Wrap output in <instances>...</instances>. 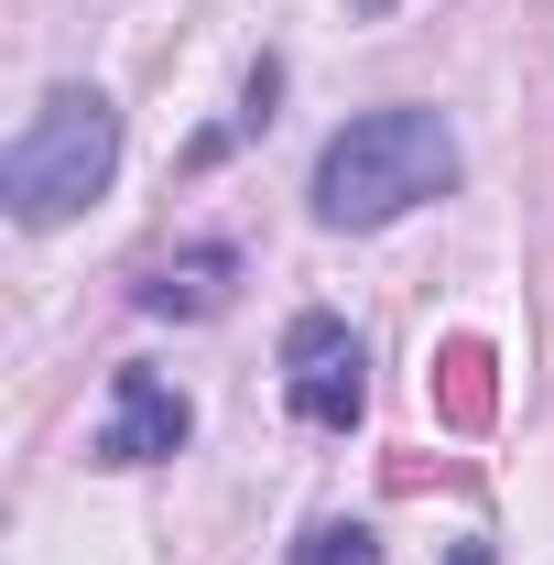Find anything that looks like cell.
<instances>
[{
    "label": "cell",
    "instance_id": "277c9868",
    "mask_svg": "<svg viewBox=\"0 0 554 565\" xmlns=\"http://www.w3.org/2000/svg\"><path fill=\"white\" fill-rule=\"evenodd\" d=\"M196 435V403L163 381V370H109V414H98V468H152Z\"/></svg>",
    "mask_w": 554,
    "mask_h": 565
},
{
    "label": "cell",
    "instance_id": "5b68a950",
    "mask_svg": "<svg viewBox=\"0 0 554 565\" xmlns=\"http://www.w3.org/2000/svg\"><path fill=\"white\" fill-rule=\"evenodd\" d=\"M228 282H239V250L228 239H196L185 262H152L141 273V316H217Z\"/></svg>",
    "mask_w": 554,
    "mask_h": 565
},
{
    "label": "cell",
    "instance_id": "52a82bcc",
    "mask_svg": "<svg viewBox=\"0 0 554 565\" xmlns=\"http://www.w3.org/2000/svg\"><path fill=\"white\" fill-rule=\"evenodd\" d=\"M348 11H392V0H348Z\"/></svg>",
    "mask_w": 554,
    "mask_h": 565
},
{
    "label": "cell",
    "instance_id": "3957f363",
    "mask_svg": "<svg viewBox=\"0 0 554 565\" xmlns=\"http://www.w3.org/2000/svg\"><path fill=\"white\" fill-rule=\"evenodd\" d=\"M283 403L316 435H348L370 414V349L348 338V316H294L283 327Z\"/></svg>",
    "mask_w": 554,
    "mask_h": 565
},
{
    "label": "cell",
    "instance_id": "8992f818",
    "mask_svg": "<svg viewBox=\"0 0 554 565\" xmlns=\"http://www.w3.org/2000/svg\"><path fill=\"white\" fill-rule=\"evenodd\" d=\"M294 565H381V533H370V522H316V533L294 544Z\"/></svg>",
    "mask_w": 554,
    "mask_h": 565
},
{
    "label": "cell",
    "instance_id": "6da1fadb",
    "mask_svg": "<svg viewBox=\"0 0 554 565\" xmlns=\"http://www.w3.org/2000/svg\"><path fill=\"white\" fill-rule=\"evenodd\" d=\"M457 185V131L435 109H370L316 152V217L327 228H392L403 207Z\"/></svg>",
    "mask_w": 554,
    "mask_h": 565
},
{
    "label": "cell",
    "instance_id": "7a4b0ae2",
    "mask_svg": "<svg viewBox=\"0 0 554 565\" xmlns=\"http://www.w3.org/2000/svg\"><path fill=\"white\" fill-rule=\"evenodd\" d=\"M109 174H120V109L98 87H55L22 120V141L0 152V207L22 228H66L76 207L109 196Z\"/></svg>",
    "mask_w": 554,
    "mask_h": 565
}]
</instances>
